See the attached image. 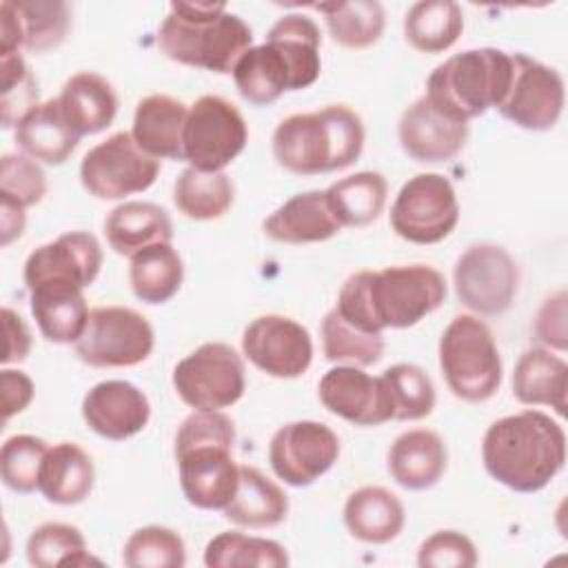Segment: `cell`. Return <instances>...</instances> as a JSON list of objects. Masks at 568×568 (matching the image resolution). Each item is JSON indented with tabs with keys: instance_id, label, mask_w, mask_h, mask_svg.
I'll return each mask as SVG.
<instances>
[{
	"instance_id": "obj_1",
	"label": "cell",
	"mask_w": 568,
	"mask_h": 568,
	"mask_svg": "<svg viewBox=\"0 0 568 568\" xmlns=\"http://www.w3.org/2000/svg\"><path fill=\"white\" fill-rule=\"evenodd\" d=\"M444 275L426 264L357 271L339 288L335 311L368 333L408 328L442 306Z\"/></svg>"
},
{
	"instance_id": "obj_2",
	"label": "cell",
	"mask_w": 568,
	"mask_h": 568,
	"mask_svg": "<svg viewBox=\"0 0 568 568\" xmlns=\"http://www.w3.org/2000/svg\"><path fill=\"white\" fill-rule=\"evenodd\" d=\"M320 44V27L308 16L286 13L271 27L264 44L251 47L237 60L233 80L240 95L266 106L284 91L311 87L322 71Z\"/></svg>"
},
{
	"instance_id": "obj_3",
	"label": "cell",
	"mask_w": 568,
	"mask_h": 568,
	"mask_svg": "<svg viewBox=\"0 0 568 568\" xmlns=\"http://www.w3.org/2000/svg\"><path fill=\"white\" fill-rule=\"evenodd\" d=\"M486 473L517 493H537L564 468L566 433L541 410L506 415L481 439Z\"/></svg>"
},
{
	"instance_id": "obj_4",
	"label": "cell",
	"mask_w": 568,
	"mask_h": 568,
	"mask_svg": "<svg viewBox=\"0 0 568 568\" xmlns=\"http://www.w3.org/2000/svg\"><path fill=\"white\" fill-rule=\"evenodd\" d=\"M235 426L220 410H195L178 428L175 462L186 501L202 510H224L240 481L233 459Z\"/></svg>"
},
{
	"instance_id": "obj_5",
	"label": "cell",
	"mask_w": 568,
	"mask_h": 568,
	"mask_svg": "<svg viewBox=\"0 0 568 568\" xmlns=\"http://www.w3.org/2000/svg\"><path fill=\"white\" fill-rule=\"evenodd\" d=\"M251 42V27L222 2H171L158 31L169 60L213 73H233Z\"/></svg>"
},
{
	"instance_id": "obj_6",
	"label": "cell",
	"mask_w": 568,
	"mask_h": 568,
	"mask_svg": "<svg viewBox=\"0 0 568 568\" xmlns=\"http://www.w3.org/2000/svg\"><path fill=\"white\" fill-rule=\"evenodd\" d=\"M364 122L346 104L293 113L273 131V158L295 175H317L351 166L364 149Z\"/></svg>"
},
{
	"instance_id": "obj_7",
	"label": "cell",
	"mask_w": 568,
	"mask_h": 568,
	"mask_svg": "<svg viewBox=\"0 0 568 568\" xmlns=\"http://www.w3.org/2000/svg\"><path fill=\"white\" fill-rule=\"evenodd\" d=\"M513 78V53L484 47L450 55L426 80V100L455 122L499 106Z\"/></svg>"
},
{
	"instance_id": "obj_8",
	"label": "cell",
	"mask_w": 568,
	"mask_h": 568,
	"mask_svg": "<svg viewBox=\"0 0 568 568\" xmlns=\"http://www.w3.org/2000/svg\"><path fill=\"white\" fill-rule=\"evenodd\" d=\"M439 366L450 393L464 402L490 399L501 384V357L488 324L457 315L439 337Z\"/></svg>"
},
{
	"instance_id": "obj_9",
	"label": "cell",
	"mask_w": 568,
	"mask_h": 568,
	"mask_svg": "<svg viewBox=\"0 0 568 568\" xmlns=\"http://www.w3.org/2000/svg\"><path fill=\"white\" fill-rule=\"evenodd\" d=\"M153 344L155 335L144 315L126 306H98L89 311L87 326L73 348L93 368H129L142 364Z\"/></svg>"
},
{
	"instance_id": "obj_10",
	"label": "cell",
	"mask_w": 568,
	"mask_h": 568,
	"mask_svg": "<svg viewBox=\"0 0 568 568\" xmlns=\"http://www.w3.org/2000/svg\"><path fill=\"white\" fill-rule=\"evenodd\" d=\"M248 129L237 106L220 95L197 98L186 113L182 160L197 171H222L246 146Z\"/></svg>"
},
{
	"instance_id": "obj_11",
	"label": "cell",
	"mask_w": 568,
	"mask_h": 568,
	"mask_svg": "<svg viewBox=\"0 0 568 568\" xmlns=\"http://www.w3.org/2000/svg\"><path fill=\"white\" fill-rule=\"evenodd\" d=\"M244 362L224 342H206L178 362L173 388L195 410H222L244 395Z\"/></svg>"
},
{
	"instance_id": "obj_12",
	"label": "cell",
	"mask_w": 568,
	"mask_h": 568,
	"mask_svg": "<svg viewBox=\"0 0 568 568\" xmlns=\"http://www.w3.org/2000/svg\"><path fill=\"white\" fill-rule=\"evenodd\" d=\"M160 173V160L138 146L129 131H118L91 146L80 162V182L98 200H122L146 191Z\"/></svg>"
},
{
	"instance_id": "obj_13",
	"label": "cell",
	"mask_w": 568,
	"mask_h": 568,
	"mask_svg": "<svg viewBox=\"0 0 568 568\" xmlns=\"http://www.w3.org/2000/svg\"><path fill=\"white\" fill-rule=\"evenodd\" d=\"M459 222L457 193L448 178L419 173L410 178L390 206L393 231L413 244H437Z\"/></svg>"
},
{
	"instance_id": "obj_14",
	"label": "cell",
	"mask_w": 568,
	"mask_h": 568,
	"mask_svg": "<svg viewBox=\"0 0 568 568\" xmlns=\"http://www.w3.org/2000/svg\"><path fill=\"white\" fill-rule=\"evenodd\" d=\"M453 284L466 308L477 315H499L517 295L519 266L504 246L473 244L457 257Z\"/></svg>"
},
{
	"instance_id": "obj_15",
	"label": "cell",
	"mask_w": 568,
	"mask_h": 568,
	"mask_svg": "<svg viewBox=\"0 0 568 568\" xmlns=\"http://www.w3.org/2000/svg\"><path fill=\"white\" fill-rule=\"evenodd\" d=\"M339 455V439L322 422L302 419L280 426L268 444L273 473L288 486L304 488L320 479Z\"/></svg>"
},
{
	"instance_id": "obj_16",
	"label": "cell",
	"mask_w": 568,
	"mask_h": 568,
	"mask_svg": "<svg viewBox=\"0 0 568 568\" xmlns=\"http://www.w3.org/2000/svg\"><path fill=\"white\" fill-rule=\"evenodd\" d=\"M497 109L521 129L548 131L564 109V78L530 55L513 53V78Z\"/></svg>"
},
{
	"instance_id": "obj_17",
	"label": "cell",
	"mask_w": 568,
	"mask_h": 568,
	"mask_svg": "<svg viewBox=\"0 0 568 568\" xmlns=\"http://www.w3.org/2000/svg\"><path fill=\"white\" fill-rule=\"evenodd\" d=\"M246 359L277 379H293L308 371L313 342L308 331L286 315H260L242 333Z\"/></svg>"
},
{
	"instance_id": "obj_18",
	"label": "cell",
	"mask_w": 568,
	"mask_h": 568,
	"mask_svg": "<svg viewBox=\"0 0 568 568\" xmlns=\"http://www.w3.org/2000/svg\"><path fill=\"white\" fill-rule=\"evenodd\" d=\"M324 408L355 426H379L393 419V404L386 384L359 366L337 364L326 371L317 386Z\"/></svg>"
},
{
	"instance_id": "obj_19",
	"label": "cell",
	"mask_w": 568,
	"mask_h": 568,
	"mask_svg": "<svg viewBox=\"0 0 568 568\" xmlns=\"http://www.w3.org/2000/svg\"><path fill=\"white\" fill-rule=\"evenodd\" d=\"M71 27V13L62 0H2L0 53L49 51L62 44Z\"/></svg>"
},
{
	"instance_id": "obj_20",
	"label": "cell",
	"mask_w": 568,
	"mask_h": 568,
	"mask_svg": "<svg viewBox=\"0 0 568 568\" xmlns=\"http://www.w3.org/2000/svg\"><path fill=\"white\" fill-rule=\"evenodd\" d=\"M102 266V248L95 235L87 231H69L38 246L24 262L27 288L44 280L71 282L87 288L95 282Z\"/></svg>"
},
{
	"instance_id": "obj_21",
	"label": "cell",
	"mask_w": 568,
	"mask_h": 568,
	"mask_svg": "<svg viewBox=\"0 0 568 568\" xmlns=\"http://www.w3.org/2000/svg\"><path fill=\"white\" fill-rule=\"evenodd\" d=\"M82 417L100 437L122 442L138 435L149 424L151 404L131 382L106 379L84 395Z\"/></svg>"
},
{
	"instance_id": "obj_22",
	"label": "cell",
	"mask_w": 568,
	"mask_h": 568,
	"mask_svg": "<svg viewBox=\"0 0 568 568\" xmlns=\"http://www.w3.org/2000/svg\"><path fill=\"white\" fill-rule=\"evenodd\" d=\"M397 138L408 158L435 164L453 160L466 146L468 124L450 120L422 95L404 109L397 124Z\"/></svg>"
},
{
	"instance_id": "obj_23",
	"label": "cell",
	"mask_w": 568,
	"mask_h": 568,
	"mask_svg": "<svg viewBox=\"0 0 568 568\" xmlns=\"http://www.w3.org/2000/svg\"><path fill=\"white\" fill-rule=\"evenodd\" d=\"M82 291L84 288L62 280H44L29 286L31 313L47 342H78L89 320V306Z\"/></svg>"
},
{
	"instance_id": "obj_24",
	"label": "cell",
	"mask_w": 568,
	"mask_h": 568,
	"mask_svg": "<svg viewBox=\"0 0 568 568\" xmlns=\"http://www.w3.org/2000/svg\"><path fill=\"white\" fill-rule=\"evenodd\" d=\"M264 233L284 244H311L331 240L342 231L324 191H304L288 197L264 222Z\"/></svg>"
},
{
	"instance_id": "obj_25",
	"label": "cell",
	"mask_w": 568,
	"mask_h": 568,
	"mask_svg": "<svg viewBox=\"0 0 568 568\" xmlns=\"http://www.w3.org/2000/svg\"><path fill=\"white\" fill-rule=\"evenodd\" d=\"M448 464L444 439L428 428L402 433L388 448V473L406 490H426L435 486Z\"/></svg>"
},
{
	"instance_id": "obj_26",
	"label": "cell",
	"mask_w": 568,
	"mask_h": 568,
	"mask_svg": "<svg viewBox=\"0 0 568 568\" xmlns=\"http://www.w3.org/2000/svg\"><path fill=\"white\" fill-rule=\"evenodd\" d=\"M186 113L189 109L166 93L146 95L135 106L131 135L138 146L155 160H182V133Z\"/></svg>"
},
{
	"instance_id": "obj_27",
	"label": "cell",
	"mask_w": 568,
	"mask_h": 568,
	"mask_svg": "<svg viewBox=\"0 0 568 568\" xmlns=\"http://www.w3.org/2000/svg\"><path fill=\"white\" fill-rule=\"evenodd\" d=\"M80 135L67 122L58 100H47L33 106L16 126L18 149L42 164H62L75 151Z\"/></svg>"
},
{
	"instance_id": "obj_28",
	"label": "cell",
	"mask_w": 568,
	"mask_h": 568,
	"mask_svg": "<svg viewBox=\"0 0 568 568\" xmlns=\"http://www.w3.org/2000/svg\"><path fill=\"white\" fill-rule=\"evenodd\" d=\"M55 100L80 138L104 131L118 113V95L111 82L93 71L71 75Z\"/></svg>"
},
{
	"instance_id": "obj_29",
	"label": "cell",
	"mask_w": 568,
	"mask_h": 568,
	"mask_svg": "<svg viewBox=\"0 0 568 568\" xmlns=\"http://www.w3.org/2000/svg\"><path fill=\"white\" fill-rule=\"evenodd\" d=\"M109 246L124 257H133L146 246L173 240V222L169 213L153 202H124L104 220Z\"/></svg>"
},
{
	"instance_id": "obj_30",
	"label": "cell",
	"mask_w": 568,
	"mask_h": 568,
	"mask_svg": "<svg viewBox=\"0 0 568 568\" xmlns=\"http://www.w3.org/2000/svg\"><path fill=\"white\" fill-rule=\"evenodd\" d=\"M406 521L404 504L384 486H362L344 504V524L353 537L366 544L393 541Z\"/></svg>"
},
{
	"instance_id": "obj_31",
	"label": "cell",
	"mask_w": 568,
	"mask_h": 568,
	"mask_svg": "<svg viewBox=\"0 0 568 568\" xmlns=\"http://www.w3.org/2000/svg\"><path fill=\"white\" fill-rule=\"evenodd\" d=\"M568 366L548 348H528L513 371V395L526 406H550L566 415Z\"/></svg>"
},
{
	"instance_id": "obj_32",
	"label": "cell",
	"mask_w": 568,
	"mask_h": 568,
	"mask_svg": "<svg viewBox=\"0 0 568 568\" xmlns=\"http://www.w3.org/2000/svg\"><path fill=\"white\" fill-rule=\"evenodd\" d=\"M95 470L91 457L78 444L60 442L44 455L38 490L51 504L75 506L89 497Z\"/></svg>"
},
{
	"instance_id": "obj_33",
	"label": "cell",
	"mask_w": 568,
	"mask_h": 568,
	"mask_svg": "<svg viewBox=\"0 0 568 568\" xmlns=\"http://www.w3.org/2000/svg\"><path fill=\"white\" fill-rule=\"evenodd\" d=\"M224 517L244 528H273L286 519L288 497L255 466H240V481Z\"/></svg>"
},
{
	"instance_id": "obj_34",
	"label": "cell",
	"mask_w": 568,
	"mask_h": 568,
	"mask_svg": "<svg viewBox=\"0 0 568 568\" xmlns=\"http://www.w3.org/2000/svg\"><path fill=\"white\" fill-rule=\"evenodd\" d=\"M324 193L339 226L359 229L375 222L384 211L388 184L377 171H359L333 182Z\"/></svg>"
},
{
	"instance_id": "obj_35",
	"label": "cell",
	"mask_w": 568,
	"mask_h": 568,
	"mask_svg": "<svg viewBox=\"0 0 568 568\" xmlns=\"http://www.w3.org/2000/svg\"><path fill=\"white\" fill-rule=\"evenodd\" d=\"M184 266L178 251L166 244H153L131 257L129 282L133 295L144 304H164L182 286Z\"/></svg>"
},
{
	"instance_id": "obj_36",
	"label": "cell",
	"mask_w": 568,
	"mask_h": 568,
	"mask_svg": "<svg viewBox=\"0 0 568 568\" xmlns=\"http://www.w3.org/2000/svg\"><path fill=\"white\" fill-rule=\"evenodd\" d=\"M464 31L462 7L453 0L415 2L404 16V36L422 53L450 49Z\"/></svg>"
},
{
	"instance_id": "obj_37",
	"label": "cell",
	"mask_w": 568,
	"mask_h": 568,
	"mask_svg": "<svg viewBox=\"0 0 568 568\" xmlns=\"http://www.w3.org/2000/svg\"><path fill=\"white\" fill-rule=\"evenodd\" d=\"M235 197L231 178L224 171H197L184 169L173 189V202L178 211L189 220H217L222 217Z\"/></svg>"
},
{
	"instance_id": "obj_38",
	"label": "cell",
	"mask_w": 568,
	"mask_h": 568,
	"mask_svg": "<svg viewBox=\"0 0 568 568\" xmlns=\"http://www.w3.org/2000/svg\"><path fill=\"white\" fill-rule=\"evenodd\" d=\"M324 16L331 38L348 49H366L375 44L386 27L384 7L375 0H351V2H326L315 4Z\"/></svg>"
},
{
	"instance_id": "obj_39",
	"label": "cell",
	"mask_w": 568,
	"mask_h": 568,
	"mask_svg": "<svg viewBox=\"0 0 568 568\" xmlns=\"http://www.w3.org/2000/svg\"><path fill=\"white\" fill-rule=\"evenodd\" d=\"M204 564L209 568H284L288 566V555L273 539L229 530L206 544Z\"/></svg>"
},
{
	"instance_id": "obj_40",
	"label": "cell",
	"mask_w": 568,
	"mask_h": 568,
	"mask_svg": "<svg viewBox=\"0 0 568 568\" xmlns=\"http://www.w3.org/2000/svg\"><path fill=\"white\" fill-rule=\"evenodd\" d=\"M384 335L368 333L331 308L322 320V351L328 362L346 366H371L384 355Z\"/></svg>"
},
{
	"instance_id": "obj_41",
	"label": "cell",
	"mask_w": 568,
	"mask_h": 568,
	"mask_svg": "<svg viewBox=\"0 0 568 568\" xmlns=\"http://www.w3.org/2000/svg\"><path fill=\"white\" fill-rule=\"evenodd\" d=\"M27 559L36 568L100 564V559L91 557L87 550L82 532L75 526L62 521H47L29 535Z\"/></svg>"
},
{
	"instance_id": "obj_42",
	"label": "cell",
	"mask_w": 568,
	"mask_h": 568,
	"mask_svg": "<svg viewBox=\"0 0 568 568\" xmlns=\"http://www.w3.org/2000/svg\"><path fill=\"white\" fill-rule=\"evenodd\" d=\"M382 379L393 404V419L415 422L433 413L435 386L424 368L415 364H395L382 373Z\"/></svg>"
},
{
	"instance_id": "obj_43",
	"label": "cell",
	"mask_w": 568,
	"mask_h": 568,
	"mask_svg": "<svg viewBox=\"0 0 568 568\" xmlns=\"http://www.w3.org/2000/svg\"><path fill=\"white\" fill-rule=\"evenodd\" d=\"M122 564L129 568H182L186 564V548L175 530L144 526L126 539Z\"/></svg>"
},
{
	"instance_id": "obj_44",
	"label": "cell",
	"mask_w": 568,
	"mask_h": 568,
	"mask_svg": "<svg viewBox=\"0 0 568 568\" xmlns=\"http://www.w3.org/2000/svg\"><path fill=\"white\" fill-rule=\"evenodd\" d=\"M0 120L4 129L18 126V122L38 106V82L29 71L20 51L0 53Z\"/></svg>"
},
{
	"instance_id": "obj_45",
	"label": "cell",
	"mask_w": 568,
	"mask_h": 568,
	"mask_svg": "<svg viewBox=\"0 0 568 568\" xmlns=\"http://www.w3.org/2000/svg\"><path fill=\"white\" fill-rule=\"evenodd\" d=\"M49 446L33 435H13L2 444L0 473L7 488L16 493H33L40 486V468Z\"/></svg>"
},
{
	"instance_id": "obj_46",
	"label": "cell",
	"mask_w": 568,
	"mask_h": 568,
	"mask_svg": "<svg viewBox=\"0 0 568 568\" xmlns=\"http://www.w3.org/2000/svg\"><path fill=\"white\" fill-rule=\"evenodd\" d=\"M47 193V178L40 164L24 153H7L0 162V200L22 209L38 204Z\"/></svg>"
},
{
	"instance_id": "obj_47",
	"label": "cell",
	"mask_w": 568,
	"mask_h": 568,
	"mask_svg": "<svg viewBox=\"0 0 568 568\" xmlns=\"http://www.w3.org/2000/svg\"><path fill=\"white\" fill-rule=\"evenodd\" d=\"M475 564V544L457 530H437L417 550V566L422 568H473Z\"/></svg>"
},
{
	"instance_id": "obj_48",
	"label": "cell",
	"mask_w": 568,
	"mask_h": 568,
	"mask_svg": "<svg viewBox=\"0 0 568 568\" xmlns=\"http://www.w3.org/2000/svg\"><path fill=\"white\" fill-rule=\"evenodd\" d=\"M566 291H557L544 300L535 317V339L555 351H566Z\"/></svg>"
},
{
	"instance_id": "obj_49",
	"label": "cell",
	"mask_w": 568,
	"mask_h": 568,
	"mask_svg": "<svg viewBox=\"0 0 568 568\" xmlns=\"http://www.w3.org/2000/svg\"><path fill=\"white\" fill-rule=\"evenodd\" d=\"M0 386H2V408H4V422H7L31 404L36 388L27 373L11 371V368H4L0 373Z\"/></svg>"
},
{
	"instance_id": "obj_50",
	"label": "cell",
	"mask_w": 568,
	"mask_h": 568,
	"mask_svg": "<svg viewBox=\"0 0 568 568\" xmlns=\"http://www.w3.org/2000/svg\"><path fill=\"white\" fill-rule=\"evenodd\" d=\"M2 322H4V335H7L2 364H16V362L27 359V355L31 351V333H29L24 320L16 311L4 306Z\"/></svg>"
},
{
	"instance_id": "obj_51",
	"label": "cell",
	"mask_w": 568,
	"mask_h": 568,
	"mask_svg": "<svg viewBox=\"0 0 568 568\" xmlns=\"http://www.w3.org/2000/svg\"><path fill=\"white\" fill-rule=\"evenodd\" d=\"M27 209L9 202V200H0V244L9 246L16 237L22 235L24 231V215Z\"/></svg>"
}]
</instances>
